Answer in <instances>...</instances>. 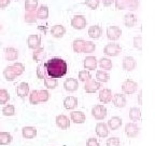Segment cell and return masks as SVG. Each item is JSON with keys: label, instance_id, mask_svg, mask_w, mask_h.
Masks as SVG:
<instances>
[{"label": "cell", "instance_id": "cell-1", "mask_svg": "<svg viewBox=\"0 0 155 146\" xmlns=\"http://www.w3.org/2000/svg\"><path fill=\"white\" fill-rule=\"evenodd\" d=\"M48 75L52 78H61L67 74V63L61 57L51 58L44 64Z\"/></svg>", "mask_w": 155, "mask_h": 146}, {"label": "cell", "instance_id": "cell-2", "mask_svg": "<svg viewBox=\"0 0 155 146\" xmlns=\"http://www.w3.org/2000/svg\"><path fill=\"white\" fill-rule=\"evenodd\" d=\"M86 24H87V21L84 15H74L72 17V19H71V26L74 29H78V30L84 29Z\"/></svg>", "mask_w": 155, "mask_h": 146}, {"label": "cell", "instance_id": "cell-3", "mask_svg": "<svg viewBox=\"0 0 155 146\" xmlns=\"http://www.w3.org/2000/svg\"><path fill=\"white\" fill-rule=\"evenodd\" d=\"M122 30L119 26H115V25H111L107 28V37L109 40H117V39L121 37Z\"/></svg>", "mask_w": 155, "mask_h": 146}, {"label": "cell", "instance_id": "cell-4", "mask_svg": "<svg viewBox=\"0 0 155 146\" xmlns=\"http://www.w3.org/2000/svg\"><path fill=\"white\" fill-rule=\"evenodd\" d=\"M121 50H122L121 47L117 43H109L104 47V54H107V55H109V56H116L120 54Z\"/></svg>", "mask_w": 155, "mask_h": 146}, {"label": "cell", "instance_id": "cell-5", "mask_svg": "<svg viewBox=\"0 0 155 146\" xmlns=\"http://www.w3.org/2000/svg\"><path fill=\"white\" fill-rule=\"evenodd\" d=\"M92 114L96 119L101 120L107 116V108L102 105H96V106L93 107Z\"/></svg>", "mask_w": 155, "mask_h": 146}, {"label": "cell", "instance_id": "cell-6", "mask_svg": "<svg viewBox=\"0 0 155 146\" xmlns=\"http://www.w3.org/2000/svg\"><path fill=\"white\" fill-rule=\"evenodd\" d=\"M27 42H28V47L30 49H38L41 43V37L39 35H30L28 37Z\"/></svg>", "mask_w": 155, "mask_h": 146}, {"label": "cell", "instance_id": "cell-7", "mask_svg": "<svg viewBox=\"0 0 155 146\" xmlns=\"http://www.w3.org/2000/svg\"><path fill=\"white\" fill-rule=\"evenodd\" d=\"M123 91L127 94H133L136 90H137V83L134 82L133 80H126L123 83V87H122Z\"/></svg>", "mask_w": 155, "mask_h": 146}, {"label": "cell", "instance_id": "cell-8", "mask_svg": "<svg viewBox=\"0 0 155 146\" xmlns=\"http://www.w3.org/2000/svg\"><path fill=\"white\" fill-rule=\"evenodd\" d=\"M102 34V29L99 25H93L88 28V36L93 39H98L100 38Z\"/></svg>", "mask_w": 155, "mask_h": 146}, {"label": "cell", "instance_id": "cell-9", "mask_svg": "<svg viewBox=\"0 0 155 146\" xmlns=\"http://www.w3.org/2000/svg\"><path fill=\"white\" fill-rule=\"evenodd\" d=\"M136 67V61L135 58L131 57V56H126L124 57V61H123V68L125 71H134Z\"/></svg>", "mask_w": 155, "mask_h": 146}, {"label": "cell", "instance_id": "cell-10", "mask_svg": "<svg viewBox=\"0 0 155 146\" xmlns=\"http://www.w3.org/2000/svg\"><path fill=\"white\" fill-rule=\"evenodd\" d=\"M65 33H66V28L63 25H54L51 29L52 36L55 37V38H61L65 35Z\"/></svg>", "mask_w": 155, "mask_h": 146}, {"label": "cell", "instance_id": "cell-11", "mask_svg": "<svg viewBox=\"0 0 155 146\" xmlns=\"http://www.w3.org/2000/svg\"><path fill=\"white\" fill-rule=\"evenodd\" d=\"M64 87H65V89L67 91H71V92H73V91H75L78 89L79 85H78V81L75 80V79H73V78H69V79H67V80L64 82Z\"/></svg>", "mask_w": 155, "mask_h": 146}, {"label": "cell", "instance_id": "cell-12", "mask_svg": "<svg viewBox=\"0 0 155 146\" xmlns=\"http://www.w3.org/2000/svg\"><path fill=\"white\" fill-rule=\"evenodd\" d=\"M137 23V17L133 13H127L124 16V24L126 27H134Z\"/></svg>", "mask_w": 155, "mask_h": 146}, {"label": "cell", "instance_id": "cell-13", "mask_svg": "<svg viewBox=\"0 0 155 146\" xmlns=\"http://www.w3.org/2000/svg\"><path fill=\"white\" fill-rule=\"evenodd\" d=\"M84 67L86 69H90V71H93V69H96L97 67V60L94 56H88L84 60Z\"/></svg>", "mask_w": 155, "mask_h": 146}, {"label": "cell", "instance_id": "cell-14", "mask_svg": "<svg viewBox=\"0 0 155 146\" xmlns=\"http://www.w3.org/2000/svg\"><path fill=\"white\" fill-rule=\"evenodd\" d=\"M56 123H57L58 127H61V129H67L68 127L70 126L69 119H68L66 116H64V115H61V116L56 117Z\"/></svg>", "mask_w": 155, "mask_h": 146}, {"label": "cell", "instance_id": "cell-15", "mask_svg": "<svg viewBox=\"0 0 155 146\" xmlns=\"http://www.w3.org/2000/svg\"><path fill=\"white\" fill-rule=\"evenodd\" d=\"M16 92H17V95L21 97H25L29 92V85L28 83L26 82H22L21 85L17 87L16 89Z\"/></svg>", "mask_w": 155, "mask_h": 146}, {"label": "cell", "instance_id": "cell-16", "mask_svg": "<svg viewBox=\"0 0 155 146\" xmlns=\"http://www.w3.org/2000/svg\"><path fill=\"white\" fill-rule=\"evenodd\" d=\"M5 51V58H7L8 61H14V60L17 58V56H18V51L15 50L14 48H7Z\"/></svg>", "mask_w": 155, "mask_h": 146}, {"label": "cell", "instance_id": "cell-17", "mask_svg": "<svg viewBox=\"0 0 155 146\" xmlns=\"http://www.w3.org/2000/svg\"><path fill=\"white\" fill-rule=\"evenodd\" d=\"M36 15H37V19H48V5H42L41 7L38 9Z\"/></svg>", "mask_w": 155, "mask_h": 146}, {"label": "cell", "instance_id": "cell-18", "mask_svg": "<svg viewBox=\"0 0 155 146\" xmlns=\"http://www.w3.org/2000/svg\"><path fill=\"white\" fill-rule=\"evenodd\" d=\"M77 104H78V100L74 96H68L64 101L65 108H67V109H72V108H74L77 106Z\"/></svg>", "mask_w": 155, "mask_h": 146}, {"label": "cell", "instance_id": "cell-19", "mask_svg": "<svg viewBox=\"0 0 155 146\" xmlns=\"http://www.w3.org/2000/svg\"><path fill=\"white\" fill-rule=\"evenodd\" d=\"M112 101L116 107H124L126 105V99L122 94H114Z\"/></svg>", "mask_w": 155, "mask_h": 146}, {"label": "cell", "instance_id": "cell-20", "mask_svg": "<svg viewBox=\"0 0 155 146\" xmlns=\"http://www.w3.org/2000/svg\"><path fill=\"white\" fill-rule=\"evenodd\" d=\"M37 8H38V0H26L25 1L26 12H35Z\"/></svg>", "mask_w": 155, "mask_h": 146}, {"label": "cell", "instance_id": "cell-21", "mask_svg": "<svg viewBox=\"0 0 155 146\" xmlns=\"http://www.w3.org/2000/svg\"><path fill=\"white\" fill-rule=\"evenodd\" d=\"M71 119L75 123H83L85 121V116L82 112H73L71 113Z\"/></svg>", "mask_w": 155, "mask_h": 146}, {"label": "cell", "instance_id": "cell-22", "mask_svg": "<svg viewBox=\"0 0 155 146\" xmlns=\"http://www.w3.org/2000/svg\"><path fill=\"white\" fill-rule=\"evenodd\" d=\"M37 134V130L32 127H25L23 129V136L26 139H32Z\"/></svg>", "mask_w": 155, "mask_h": 146}, {"label": "cell", "instance_id": "cell-23", "mask_svg": "<svg viewBox=\"0 0 155 146\" xmlns=\"http://www.w3.org/2000/svg\"><path fill=\"white\" fill-rule=\"evenodd\" d=\"M99 89V83H97L94 80H90L85 85V91L88 93H93Z\"/></svg>", "mask_w": 155, "mask_h": 146}, {"label": "cell", "instance_id": "cell-24", "mask_svg": "<svg viewBox=\"0 0 155 146\" xmlns=\"http://www.w3.org/2000/svg\"><path fill=\"white\" fill-rule=\"evenodd\" d=\"M96 132H97V134L99 136H101V137H106V136L108 135V133H109V131L107 129V126L104 123H101V122H99V123L97 124Z\"/></svg>", "mask_w": 155, "mask_h": 146}, {"label": "cell", "instance_id": "cell-25", "mask_svg": "<svg viewBox=\"0 0 155 146\" xmlns=\"http://www.w3.org/2000/svg\"><path fill=\"white\" fill-rule=\"evenodd\" d=\"M99 100L104 103H108L111 100V91L108 89H104L99 93Z\"/></svg>", "mask_w": 155, "mask_h": 146}, {"label": "cell", "instance_id": "cell-26", "mask_svg": "<svg viewBox=\"0 0 155 146\" xmlns=\"http://www.w3.org/2000/svg\"><path fill=\"white\" fill-rule=\"evenodd\" d=\"M108 124H109V127L111 128L112 130H116V129H119L120 127H121L122 119H121V118H119V117H113V118H111V119L109 120Z\"/></svg>", "mask_w": 155, "mask_h": 146}, {"label": "cell", "instance_id": "cell-27", "mask_svg": "<svg viewBox=\"0 0 155 146\" xmlns=\"http://www.w3.org/2000/svg\"><path fill=\"white\" fill-rule=\"evenodd\" d=\"M45 58V52H44L43 48H38L36 51L34 52V60L37 62L43 61Z\"/></svg>", "mask_w": 155, "mask_h": 146}, {"label": "cell", "instance_id": "cell-28", "mask_svg": "<svg viewBox=\"0 0 155 146\" xmlns=\"http://www.w3.org/2000/svg\"><path fill=\"white\" fill-rule=\"evenodd\" d=\"M99 65L102 69H106V71H110L112 68V62L110 61L109 58H106V57H102L100 58L99 61Z\"/></svg>", "mask_w": 155, "mask_h": 146}, {"label": "cell", "instance_id": "cell-29", "mask_svg": "<svg viewBox=\"0 0 155 146\" xmlns=\"http://www.w3.org/2000/svg\"><path fill=\"white\" fill-rule=\"evenodd\" d=\"M84 40H82V39H77V40H74L73 41V50H74V52H77V53H81L83 50V46H84Z\"/></svg>", "mask_w": 155, "mask_h": 146}, {"label": "cell", "instance_id": "cell-30", "mask_svg": "<svg viewBox=\"0 0 155 146\" xmlns=\"http://www.w3.org/2000/svg\"><path fill=\"white\" fill-rule=\"evenodd\" d=\"M97 81H99V82H107V81L109 80V75L107 73H104V71H97Z\"/></svg>", "mask_w": 155, "mask_h": 146}, {"label": "cell", "instance_id": "cell-31", "mask_svg": "<svg viewBox=\"0 0 155 146\" xmlns=\"http://www.w3.org/2000/svg\"><path fill=\"white\" fill-rule=\"evenodd\" d=\"M95 49H96V46H95L93 42L91 41H85L84 42V46H83V50L82 52H85V53H91V52L95 51Z\"/></svg>", "mask_w": 155, "mask_h": 146}, {"label": "cell", "instance_id": "cell-32", "mask_svg": "<svg viewBox=\"0 0 155 146\" xmlns=\"http://www.w3.org/2000/svg\"><path fill=\"white\" fill-rule=\"evenodd\" d=\"M140 115H141L140 109H139V108H136V107L131 108L130 112H129V117H130V119L134 120V121L140 119Z\"/></svg>", "mask_w": 155, "mask_h": 146}, {"label": "cell", "instance_id": "cell-33", "mask_svg": "<svg viewBox=\"0 0 155 146\" xmlns=\"http://www.w3.org/2000/svg\"><path fill=\"white\" fill-rule=\"evenodd\" d=\"M45 79V87L48 89H55L57 87V80L56 78H44Z\"/></svg>", "mask_w": 155, "mask_h": 146}, {"label": "cell", "instance_id": "cell-34", "mask_svg": "<svg viewBox=\"0 0 155 146\" xmlns=\"http://www.w3.org/2000/svg\"><path fill=\"white\" fill-rule=\"evenodd\" d=\"M133 131H135L136 133H138L139 132V129L136 127V124L134 123H128L127 126H126V133L128 134L129 136H135L133 133Z\"/></svg>", "mask_w": 155, "mask_h": 146}, {"label": "cell", "instance_id": "cell-35", "mask_svg": "<svg viewBox=\"0 0 155 146\" xmlns=\"http://www.w3.org/2000/svg\"><path fill=\"white\" fill-rule=\"evenodd\" d=\"M37 15L35 12H26L25 14V22L26 23H36Z\"/></svg>", "mask_w": 155, "mask_h": 146}, {"label": "cell", "instance_id": "cell-36", "mask_svg": "<svg viewBox=\"0 0 155 146\" xmlns=\"http://www.w3.org/2000/svg\"><path fill=\"white\" fill-rule=\"evenodd\" d=\"M100 3V0H85V5L92 10H96Z\"/></svg>", "mask_w": 155, "mask_h": 146}, {"label": "cell", "instance_id": "cell-37", "mask_svg": "<svg viewBox=\"0 0 155 146\" xmlns=\"http://www.w3.org/2000/svg\"><path fill=\"white\" fill-rule=\"evenodd\" d=\"M114 1H115V8L117 10L127 9V2H128V0H114Z\"/></svg>", "mask_w": 155, "mask_h": 146}, {"label": "cell", "instance_id": "cell-38", "mask_svg": "<svg viewBox=\"0 0 155 146\" xmlns=\"http://www.w3.org/2000/svg\"><path fill=\"white\" fill-rule=\"evenodd\" d=\"M37 76L40 79H44L45 78V67H44V64H40L37 68Z\"/></svg>", "mask_w": 155, "mask_h": 146}, {"label": "cell", "instance_id": "cell-39", "mask_svg": "<svg viewBox=\"0 0 155 146\" xmlns=\"http://www.w3.org/2000/svg\"><path fill=\"white\" fill-rule=\"evenodd\" d=\"M5 78H7V80L12 81L13 79H14V76H15V73H14V71H13V68L8 67L5 71Z\"/></svg>", "mask_w": 155, "mask_h": 146}, {"label": "cell", "instance_id": "cell-40", "mask_svg": "<svg viewBox=\"0 0 155 146\" xmlns=\"http://www.w3.org/2000/svg\"><path fill=\"white\" fill-rule=\"evenodd\" d=\"M139 8V0H128V2H127V9L131 10H137Z\"/></svg>", "mask_w": 155, "mask_h": 146}, {"label": "cell", "instance_id": "cell-41", "mask_svg": "<svg viewBox=\"0 0 155 146\" xmlns=\"http://www.w3.org/2000/svg\"><path fill=\"white\" fill-rule=\"evenodd\" d=\"M2 113L5 116H12V115H14V106L8 105V106H5V108H3Z\"/></svg>", "mask_w": 155, "mask_h": 146}, {"label": "cell", "instance_id": "cell-42", "mask_svg": "<svg viewBox=\"0 0 155 146\" xmlns=\"http://www.w3.org/2000/svg\"><path fill=\"white\" fill-rule=\"evenodd\" d=\"M91 78V74L86 71H82L79 73V79L81 81H86V80H90Z\"/></svg>", "mask_w": 155, "mask_h": 146}, {"label": "cell", "instance_id": "cell-43", "mask_svg": "<svg viewBox=\"0 0 155 146\" xmlns=\"http://www.w3.org/2000/svg\"><path fill=\"white\" fill-rule=\"evenodd\" d=\"M9 100V94L5 90L0 91V104H5Z\"/></svg>", "mask_w": 155, "mask_h": 146}, {"label": "cell", "instance_id": "cell-44", "mask_svg": "<svg viewBox=\"0 0 155 146\" xmlns=\"http://www.w3.org/2000/svg\"><path fill=\"white\" fill-rule=\"evenodd\" d=\"M107 146H120V140L117 137H112V139L108 140Z\"/></svg>", "mask_w": 155, "mask_h": 146}, {"label": "cell", "instance_id": "cell-45", "mask_svg": "<svg viewBox=\"0 0 155 146\" xmlns=\"http://www.w3.org/2000/svg\"><path fill=\"white\" fill-rule=\"evenodd\" d=\"M141 41H142V38H141L140 36H137L134 38V47L135 48H138L139 50H141L142 49V47H141Z\"/></svg>", "mask_w": 155, "mask_h": 146}, {"label": "cell", "instance_id": "cell-46", "mask_svg": "<svg viewBox=\"0 0 155 146\" xmlns=\"http://www.w3.org/2000/svg\"><path fill=\"white\" fill-rule=\"evenodd\" d=\"M38 94H40L38 95L39 101H46L48 99V94L46 91H40V92H38Z\"/></svg>", "mask_w": 155, "mask_h": 146}, {"label": "cell", "instance_id": "cell-47", "mask_svg": "<svg viewBox=\"0 0 155 146\" xmlns=\"http://www.w3.org/2000/svg\"><path fill=\"white\" fill-rule=\"evenodd\" d=\"M30 102H31L32 104H37V103L39 102L38 92H37V91H34V92L31 93V95H30Z\"/></svg>", "mask_w": 155, "mask_h": 146}, {"label": "cell", "instance_id": "cell-48", "mask_svg": "<svg viewBox=\"0 0 155 146\" xmlns=\"http://www.w3.org/2000/svg\"><path fill=\"white\" fill-rule=\"evenodd\" d=\"M10 1H11V0H0V9L5 10V8L9 7Z\"/></svg>", "mask_w": 155, "mask_h": 146}, {"label": "cell", "instance_id": "cell-49", "mask_svg": "<svg viewBox=\"0 0 155 146\" xmlns=\"http://www.w3.org/2000/svg\"><path fill=\"white\" fill-rule=\"evenodd\" d=\"M87 146H99V144L97 143L95 139H90L87 141Z\"/></svg>", "mask_w": 155, "mask_h": 146}, {"label": "cell", "instance_id": "cell-50", "mask_svg": "<svg viewBox=\"0 0 155 146\" xmlns=\"http://www.w3.org/2000/svg\"><path fill=\"white\" fill-rule=\"evenodd\" d=\"M113 2H114V0H102V3H104V5H106V7H109V5H111Z\"/></svg>", "mask_w": 155, "mask_h": 146}, {"label": "cell", "instance_id": "cell-51", "mask_svg": "<svg viewBox=\"0 0 155 146\" xmlns=\"http://www.w3.org/2000/svg\"><path fill=\"white\" fill-rule=\"evenodd\" d=\"M1 28H2V26H1V24H0V30H1Z\"/></svg>", "mask_w": 155, "mask_h": 146}, {"label": "cell", "instance_id": "cell-52", "mask_svg": "<svg viewBox=\"0 0 155 146\" xmlns=\"http://www.w3.org/2000/svg\"><path fill=\"white\" fill-rule=\"evenodd\" d=\"M15 1H18V0H15Z\"/></svg>", "mask_w": 155, "mask_h": 146}]
</instances>
